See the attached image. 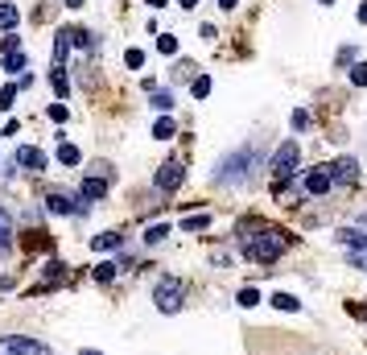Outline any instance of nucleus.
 <instances>
[{"label":"nucleus","instance_id":"nucleus-28","mask_svg":"<svg viewBox=\"0 0 367 355\" xmlns=\"http://www.w3.org/2000/svg\"><path fill=\"white\" fill-rule=\"evenodd\" d=\"M157 50H161V54H178V37H174V33H161V37H157Z\"/></svg>","mask_w":367,"mask_h":355},{"label":"nucleus","instance_id":"nucleus-15","mask_svg":"<svg viewBox=\"0 0 367 355\" xmlns=\"http://www.w3.org/2000/svg\"><path fill=\"white\" fill-rule=\"evenodd\" d=\"M269 302H273V306H277V310H281V314H297V310H302V302H297V298H293V294H273V298H269Z\"/></svg>","mask_w":367,"mask_h":355},{"label":"nucleus","instance_id":"nucleus-42","mask_svg":"<svg viewBox=\"0 0 367 355\" xmlns=\"http://www.w3.org/2000/svg\"><path fill=\"white\" fill-rule=\"evenodd\" d=\"M194 4H198V0H182V8H194Z\"/></svg>","mask_w":367,"mask_h":355},{"label":"nucleus","instance_id":"nucleus-3","mask_svg":"<svg viewBox=\"0 0 367 355\" xmlns=\"http://www.w3.org/2000/svg\"><path fill=\"white\" fill-rule=\"evenodd\" d=\"M182 302H186V281H182V277H161V281L153 285V306H157L161 314H178Z\"/></svg>","mask_w":367,"mask_h":355},{"label":"nucleus","instance_id":"nucleus-24","mask_svg":"<svg viewBox=\"0 0 367 355\" xmlns=\"http://www.w3.org/2000/svg\"><path fill=\"white\" fill-rule=\"evenodd\" d=\"M45 277H50V285L66 281V265H62V261H50V265H45ZM50 285H45V290H50Z\"/></svg>","mask_w":367,"mask_h":355},{"label":"nucleus","instance_id":"nucleus-23","mask_svg":"<svg viewBox=\"0 0 367 355\" xmlns=\"http://www.w3.org/2000/svg\"><path fill=\"white\" fill-rule=\"evenodd\" d=\"M207 223H211V215H207V211H202V215H186V219H182V232H202Z\"/></svg>","mask_w":367,"mask_h":355},{"label":"nucleus","instance_id":"nucleus-2","mask_svg":"<svg viewBox=\"0 0 367 355\" xmlns=\"http://www.w3.org/2000/svg\"><path fill=\"white\" fill-rule=\"evenodd\" d=\"M260 161H264V149H260V145H244V149L227 153V157L215 165V182H219V186H240V182L252 178V170H260Z\"/></svg>","mask_w":367,"mask_h":355},{"label":"nucleus","instance_id":"nucleus-1","mask_svg":"<svg viewBox=\"0 0 367 355\" xmlns=\"http://www.w3.org/2000/svg\"><path fill=\"white\" fill-rule=\"evenodd\" d=\"M293 244H297V240H293L285 227H269V223H260V219L240 223V248H244V256L256 261V265H277Z\"/></svg>","mask_w":367,"mask_h":355},{"label":"nucleus","instance_id":"nucleus-36","mask_svg":"<svg viewBox=\"0 0 367 355\" xmlns=\"http://www.w3.org/2000/svg\"><path fill=\"white\" fill-rule=\"evenodd\" d=\"M17 50H21V37H17V33H8V37H4V54H17Z\"/></svg>","mask_w":367,"mask_h":355},{"label":"nucleus","instance_id":"nucleus-6","mask_svg":"<svg viewBox=\"0 0 367 355\" xmlns=\"http://www.w3.org/2000/svg\"><path fill=\"white\" fill-rule=\"evenodd\" d=\"M45 207L54 211V215H87L91 211V203L83 199V194H45Z\"/></svg>","mask_w":367,"mask_h":355},{"label":"nucleus","instance_id":"nucleus-44","mask_svg":"<svg viewBox=\"0 0 367 355\" xmlns=\"http://www.w3.org/2000/svg\"><path fill=\"white\" fill-rule=\"evenodd\" d=\"M318 4H331V0H318Z\"/></svg>","mask_w":367,"mask_h":355},{"label":"nucleus","instance_id":"nucleus-34","mask_svg":"<svg viewBox=\"0 0 367 355\" xmlns=\"http://www.w3.org/2000/svg\"><path fill=\"white\" fill-rule=\"evenodd\" d=\"M66 116H70L66 103H50V120H54V124H66Z\"/></svg>","mask_w":367,"mask_h":355},{"label":"nucleus","instance_id":"nucleus-14","mask_svg":"<svg viewBox=\"0 0 367 355\" xmlns=\"http://www.w3.org/2000/svg\"><path fill=\"white\" fill-rule=\"evenodd\" d=\"M91 248H95V252H112V248H120V232H99V236H91Z\"/></svg>","mask_w":367,"mask_h":355},{"label":"nucleus","instance_id":"nucleus-13","mask_svg":"<svg viewBox=\"0 0 367 355\" xmlns=\"http://www.w3.org/2000/svg\"><path fill=\"white\" fill-rule=\"evenodd\" d=\"M12 252V219H8V211L0 207V256H8Z\"/></svg>","mask_w":367,"mask_h":355},{"label":"nucleus","instance_id":"nucleus-20","mask_svg":"<svg viewBox=\"0 0 367 355\" xmlns=\"http://www.w3.org/2000/svg\"><path fill=\"white\" fill-rule=\"evenodd\" d=\"M116 269H120V265H112V261H103V265H95V273H91V277H95L99 285H107V281H116Z\"/></svg>","mask_w":367,"mask_h":355},{"label":"nucleus","instance_id":"nucleus-38","mask_svg":"<svg viewBox=\"0 0 367 355\" xmlns=\"http://www.w3.org/2000/svg\"><path fill=\"white\" fill-rule=\"evenodd\" d=\"M235 4H240V0H219V8H227V12H231Z\"/></svg>","mask_w":367,"mask_h":355},{"label":"nucleus","instance_id":"nucleus-8","mask_svg":"<svg viewBox=\"0 0 367 355\" xmlns=\"http://www.w3.org/2000/svg\"><path fill=\"white\" fill-rule=\"evenodd\" d=\"M326 174H331V182H355L359 178V161L355 157H339L335 165H326Z\"/></svg>","mask_w":367,"mask_h":355},{"label":"nucleus","instance_id":"nucleus-40","mask_svg":"<svg viewBox=\"0 0 367 355\" xmlns=\"http://www.w3.org/2000/svg\"><path fill=\"white\" fill-rule=\"evenodd\" d=\"M78 355H103V352H95V347H83V352H78Z\"/></svg>","mask_w":367,"mask_h":355},{"label":"nucleus","instance_id":"nucleus-32","mask_svg":"<svg viewBox=\"0 0 367 355\" xmlns=\"http://www.w3.org/2000/svg\"><path fill=\"white\" fill-rule=\"evenodd\" d=\"M235 302H240V306H244V310H252V306H256V302H260V294H256V290H252V285H248V290H240V298H235Z\"/></svg>","mask_w":367,"mask_h":355},{"label":"nucleus","instance_id":"nucleus-43","mask_svg":"<svg viewBox=\"0 0 367 355\" xmlns=\"http://www.w3.org/2000/svg\"><path fill=\"white\" fill-rule=\"evenodd\" d=\"M66 4H70V8H78V4H83V0H66Z\"/></svg>","mask_w":367,"mask_h":355},{"label":"nucleus","instance_id":"nucleus-27","mask_svg":"<svg viewBox=\"0 0 367 355\" xmlns=\"http://www.w3.org/2000/svg\"><path fill=\"white\" fill-rule=\"evenodd\" d=\"M12 99H17V83H4V87H0V112H8Z\"/></svg>","mask_w":367,"mask_h":355},{"label":"nucleus","instance_id":"nucleus-16","mask_svg":"<svg viewBox=\"0 0 367 355\" xmlns=\"http://www.w3.org/2000/svg\"><path fill=\"white\" fill-rule=\"evenodd\" d=\"M50 83H54V91H58V99H66V95H70V79H66V70H62V66H54V74H50Z\"/></svg>","mask_w":367,"mask_h":355},{"label":"nucleus","instance_id":"nucleus-4","mask_svg":"<svg viewBox=\"0 0 367 355\" xmlns=\"http://www.w3.org/2000/svg\"><path fill=\"white\" fill-rule=\"evenodd\" d=\"M297 157H302V145H297V141H285V145H281V149L273 153V161H269L273 178H277V182L293 178V170H297Z\"/></svg>","mask_w":367,"mask_h":355},{"label":"nucleus","instance_id":"nucleus-7","mask_svg":"<svg viewBox=\"0 0 367 355\" xmlns=\"http://www.w3.org/2000/svg\"><path fill=\"white\" fill-rule=\"evenodd\" d=\"M182 178H186V170H182V161H165L161 170H157V178H153V186L165 194V190H178L182 186Z\"/></svg>","mask_w":367,"mask_h":355},{"label":"nucleus","instance_id":"nucleus-33","mask_svg":"<svg viewBox=\"0 0 367 355\" xmlns=\"http://www.w3.org/2000/svg\"><path fill=\"white\" fill-rule=\"evenodd\" d=\"M190 91H194L198 99H207V95H211V79H207V74H202V79H194V83H190Z\"/></svg>","mask_w":367,"mask_h":355},{"label":"nucleus","instance_id":"nucleus-19","mask_svg":"<svg viewBox=\"0 0 367 355\" xmlns=\"http://www.w3.org/2000/svg\"><path fill=\"white\" fill-rule=\"evenodd\" d=\"M58 161H62V165H78V161H83V153H78L74 145H66V141H62V145H58Z\"/></svg>","mask_w":367,"mask_h":355},{"label":"nucleus","instance_id":"nucleus-9","mask_svg":"<svg viewBox=\"0 0 367 355\" xmlns=\"http://www.w3.org/2000/svg\"><path fill=\"white\" fill-rule=\"evenodd\" d=\"M331 186H335V182H331V174H326V165H318V170L306 174V194H310V199H322Z\"/></svg>","mask_w":367,"mask_h":355},{"label":"nucleus","instance_id":"nucleus-22","mask_svg":"<svg viewBox=\"0 0 367 355\" xmlns=\"http://www.w3.org/2000/svg\"><path fill=\"white\" fill-rule=\"evenodd\" d=\"M157 112H174V91H153V99H149Z\"/></svg>","mask_w":367,"mask_h":355},{"label":"nucleus","instance_id":"nucleus-31","mask_svg":"<svg viewBox=\"0 0 367 355\" xmlns=\"http://www.w3.org/2000/svg\"><path fill=\"white\" fill-rule=\"evenodd\" d=\"M289 124H293L297 132H306V128H310V112H306V108H297V112L289 116Z\"/></svg>","mask_w":367,"mask_h":355},{"label":"nucleus","instance_id":"nucleus-39","mask_svg":"<svg viewBox=\"0 0 367 355\" xmlns=\"http://www.w3.org/2000/svg\"><path fill=\"white\" fill-rule=\"evenodd\" d=\"M145 4H149V8H165V0H145Z\"/></svg>","mask_w":367,"mask_h":355},{"label":"nucleus","instance_id":"nucleus-25","mask_svg":"<svg viewBox=\"0 0 367 355\" xmlns=\"http://www.w3.org/2000/svg\"><path fill=\"white\" fill-rule=\"evenodd\" d=\"M165 236H169V223H153V227L145 232V244H161Z\"/></svg>","mask_w":367,"mask_h":355},{"label":"nucleus","instance_id":"nucleus-18","mask_svg":"<svg viewBox=\"0 0 367 355\" xmlns=\"http://www.w3.org/2000/svg\"><path fill=\"white\" fill-rule=\"evenodd\" d=\"M153 136H157V141H169V136H178V124H174V120H165V116H161V120H157V124H153Z\"/></svg>","mask_w":367,"mask_h":355},{"label":"nucleus","instance_id":"nucleus-11","mask_svg":"<svg viewBox=\"0 0 367 355\" xmlns=\"http://www.w3.org/2000/svg\"><path fill=\"white\" fill-rule=\"evenodd\" d=\"M17 165H25V170L37 174V170H45V153L33 149V145H21V149H17Z\"/></svg>","mask_w":367,"mask_h":355},{"label":"nucleus","instance_id":"nucleus-10","mask_svg":"<svg viewBox=\"0 0 367 355\" xmlns=\"http://www.w3.org/2000/svg\"><path fill=\"white\" fill-rule=\"evenodd\" d=\"M335 240H339L347 252H367V236H364V232H355V227H339V232H335Z\"/></svg>","mask_w":367,"mask_h":355},{"label":"nucleus","instance_id":"nucleus-17","mask_svg":"<svg viewBox=\"0 0 367 355\" xmlns=\"http://www.w3.org/2000/svg\"><path fill=\"white\" fill-rule=\"evenodd\" d=\"M66 50H70V37H66V29L54 37V66H62L66 62Z\"/></svg>","mask_w":367,"mask_h":355},{"label":"nucleus","instance_id":"nucleus-29","mask_svg":"<svg viewBox=\"0 0 367 355\" xmlns=\"http://www.w3.org/2000/svg\"><path fill=\"white\" fill-rule=\"evenodd\" d=\"M124 62H128L132 70H140V66H145V50H136V45H132V50H124Z\"/></svg>","mask_w":367,"mask_h":355},{"label":"nucleus","instance_id":"nucleus-12","mask_svg":"<svg viewBox=\"0 0 367 355\" xmlns=\"http://www.w3.org/2000/svg\"><path fill=\"white\" fill-rule=\"evenodd\" d=\"M78 194H83L87 203H99V199L107 194V178H99V174H95V178H83V186H78Z\"/></svg>","mask_w":367,"mask_h":355},{"label":"nucleus","instance_id":"nucleus-37","mask_svg":"<svg viewBox=\"0 0 367 355\" xmlns=\"http://www.w3.org/2000/svg\"><path fill=\"white\" fill-rule=\"evenodd\" d=\"M355 17H359V21H364V25H367V0H364V4H359V12H355Z\"/></svg>","mask_w":367,"mask_h":355},{"label":"nucleus","instance_id":"nucleus-21","mask_svg":"<svg viewBox=\"0 0 367 355\" xmlns=\"http://www.w3.org/2000/svg\"><path fill=\"white\" fill-rule=\"evenodd\" d=\"M17 21H21V17H17V8L4 0V4H0V29H8V33H12V29H17Z\"/></svg>","mask_w":367,"mask_h":355},{"label":"nucleus","instance_id":"nucleus-5","mask_svg":"<svg viewBox=\"0 0 367 355\" xmlns=\"http://www.w3.org/2000/svg\"><path fill=\"white\" fill-rule=\"evenodd\" d=\"M0 355H54L41 339L29 335H0Z\"/></svg>","mask_w":367,"mask_h":355},{"label":"nucleus","instance_id":"nucleus-26","mask_svg":"<svg viewBox=\"0 0 367 355\" xmlns=\"http://www.w3.org/2000/svg\"><path fill=\"white\" fill-rule=\"evenodd\" d=\"M66 37H70V45H83V50H87V45L95 41V37H91L87 29H66Z\"/></svg>","mask_w":367,"mask_h":355},{"label":"nucleus","instance_id":"nucleus-30","mask_svg":"<svg viewBox=\"0 0 367 355\" xmlns=\"http://www.w3.org/2000/svg\"><path fill=\"white\" fill-rule=\"evenodd\" d=\"M4 70L12 74V70H25V54L17 50V54H4Z\"/></svg>","mask_w":367,"mask_h":355},{"label":"nucleus","instance_id":"nucleus-35","mask_svg":"<svg viewBox=\"0 0 367 355\" xmlns=\"http://www.w3.org/2000/svg\"><path fill=\"white\" fill-rule=\"evenodd\" d=\"M351 83H355V87H367V62H355V66H351Z\"/></svg>","mask_w":367,"mask_h":355},{"label":"nucleus","instance_id":"nucleus-41","mask_svg":"<svg viewBox=\"0 0 367 355\" xmlns=\"http://www.w3.org/2000/svg\"><path fill=\"white\" fill-rule=\"evenodd\" d=\"M8 285H12V281H8V277H0V290H8Z\"/></svg>","mask_w":367,"mask_h":355}]
</instances>
